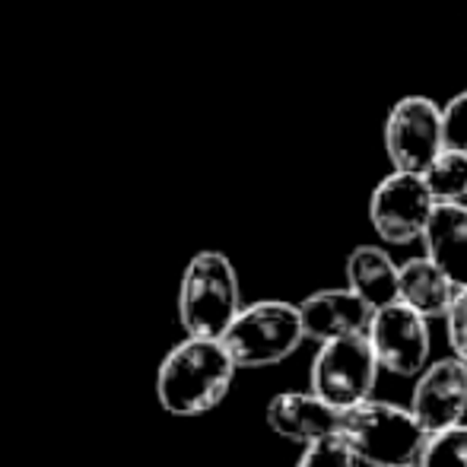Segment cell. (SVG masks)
<instances>
[{"label": "cell", "instance_id": "obj_1", "mask_svg": "<svg viewBox=\"0 0 467 467\" xmlns=\"http://www.w3.org/2000/svg\"><path fill=\"white\" fill-rule=\"evenodd\" d=\"M235 363L220 337H182L156 369V400L172 417H203L226 400Z\"/></svg>", "mask_w": 467, "mask_h": 467}, {"label": "cell", "instance_id": "obj_2", "mask_svg": "<svg viewBox=\"0 0 467 467\" xmlns=\"http://www.w3.org/2000/svg\"><path fill=\"white\" fill-rule=\"evenodd\" d=\"M337 439L357 458V464L410 467L417 464L426 432L407 407L366 398L340 410Z\"/></svg>", "mask_w": 467, "mask_h": 467}, {"label": "cell", "instance_id": "obj_3", "mask_svg": "<svg viewBox=\"0 0 467 467\" xmlns=\"http://www.w3.org/2000/svg\"><path fill=\"white\" fill-rule=\"evenodd\" d=\"M242 308L235 265L223 252H197L179 283V325L188 337H220Z\"/></svg>", "mask_w": 467, "mask_h": 467}, {"label": "cell", "instance_id": "obj_4", "mask_svg": "<svg viewBox=\"0 0 467 467\" xmlns=\"http://www.w3.org/2000/svg\"><path fill=\"white\" fill-rule=\"evenodd\" d=\"M299 308L296 302L261 299L242 306L229 327L220 334V344L233 357L235 369H267L289 359L302 347Z\"/></svg>", "mask_w": 467, "mask_h": 467}, {"label": "cell", "instance_id": "obj_5", "mask_svg": "<svg viewBox=\"0 0 467 467\" xmlns=\"http://www.w3.org/2000/svg\"><path fill=\"white\" fill-rule=\"evenodd\" d=\"M379 372L381 369L375 363V353L366 334L334 337L318 344L312 369H308V391H315L321 400L344 410V407L372 398Z\"/></svg>", "mask_w": 467, "mask_h": 467}, {"label": "cell", "instance_id": "obj_6", "mask_svg": "<svg viewBox=\"0 0 467 467\" xmlns=\"http://www.w3.org/2000/svg\"><path fill=\"white\" fill-rule=\"evenodd\" d=\"M366 337H369L375 363H379L381 372H391L398 379H413L430 363V318L413 312L404 302H388V306L375 308Z\"/></svg>", "mask_w": 467, "mask_h": 467}, {"label": "cell", "instance_id": "obj_7", "mask_svg": "<svg viewBox=\"0 0 467 467\" xmlns=\"http://www.w3.org/2000/svg\"><path fill=\"white\" fill-rule=\"evenodd\" d=\"M445 150L439 102L430 96H404L385 118V153L398 172H423Z\"/></svg>", "mask_w": 467, "mask_h": 467}, {"label": "cell", "instance_id": "obj_8", "mask_svg": "<svg viewBox=\"0 0 467 467\" xmlns=\"http://www.w3.org/2000/svg\"><path fill=\"white\" fill-rule=\"evenodd\" d=\"M432 207L436 201L423 175L391 169V175H385L369 197V223L388 245H410L423 235Z\"/></svg>", "mask_w": 467, "mask_h": 467}, {"label": "cell", "instance_id": "obj_9", "mask_svg": "<svg viewBox=\"0 0 467 467\" xmlns=\"http://www.w3.org/2000/svg\"><path fill=\"white\" fill-rule=\"evenodd\" d=\"M420 430L430 432L449 430L455 423H464L467 417V363L455 353L436 363H426L413 375L410 407Z\"/></svg>", "mask_w": 467, "mask_h": 467}, {"label": "cell", "instance_id": "obj_10", "mask_svg": "<svg viewBox=\"0 0 467 467\" xmlns=\"http://www.w3.org/2000/svg\"><path fill=\"white\" fill-rule=\"evenodd\" d=\"M296 308H299L302 334L315 344L350 337V334H366L372 321V308L350 286L318 289V293L306 296Z\"/></svg>", "mask_w": 467, "mask_h": 467}, {"label": "cell", "instance_id": "obj_11", "mask_svg": "<svg viewBox=\"0 0 467 467\" xmlns=\"http://www.w3.org/2000/svg\"><path fill=\"white\" fill-rule=\"evenodd\" d=\"M267 426L280 439L296 445L318 442V439L337 436L340 410L327 400H321L315 391H280L267 404Z\"/></svg>", "mask_w": 467, "mask_h": 467}, {"label": "cell", "instance_id": "obj_12", "mask_svg": "<svg viewBox=\"0 0 467 467\" xmlns=\"http://www.w3.org/2000/svg\"><path fill=\"white\" fill-rule=\"evenodd\" d=\"M426 258L455 286H467V203H436L423 229Z\"/></svg>", "mask_w": 467, "mask_h": 467}, {"label": "cell", "instance_id": "obj_13", "mask_svg": "<svg viewBox=\"0 0 467 467\" xmlns=\"http://www.w3.org/2000/svg\"><path fill=\"white\" fill-rule=\"evenodd\" d=\"M347 286L372 308L398 302V265L379 245H357L347 254Z\"/></svg>", "mask_w": 467, "mask_h": 467}, {"label": "cell", "instance_id": "obj_14", "mask_svg": "<svg viewBox=\"0 0 467 467\" xmlns=\"http://www.w3.org/2000/svg\"><path fill=\"white\" fill-rule=\"evenodd\" d=\"M455 283L445 277L430 258H410L398 267V302L410 306L423 318H442L455 296Z\"/></svg>", "mask_w": 467, "mask_h": 467}, {"label": "cell", "instance_id": "obj_15", "mask_svg": "<svg viewBox=\"0 0 467 467\" xmlns=\"http://www.w3.org/2000/svg\"><path fill=\"white\" fill-rule=\"evenodd\" d=\"M420 175H423L436 203H451L467 197V153L462 150H442Z\"/></svg>", "mask_w": 467, "mask_h": 467}, {"label": "cell", "instance_id": "obj_16", "mask_svg": "<svg viewBox=\"0 0 467 467\" xmlns=\"http://www.w3.org/2000/svg\"><path fill=\"white\" fill-rule=\"evenodd\" d=\"M417 467H467V423L430 432L420 449Z\"/></svg>", "mask_w": 467, "mask_h": 467}, {"label": "cell", "instance_id": "obj_17", "mask_svg": "<svg viewBox=\"0 0 467 467\" xmlns=\"http://www.w3.org/2000/svg\"><path fill=\"white\" fill-rule=\"evenodd\" d=\"M296 467H357V458L347 451V445L337 436H331L302 445V455Z\"/></svg>", "mask_w": 467, "mask_h": 467}, {"label": "cell", "instance_id": "obj_18", "mask_svg": "<svg viewBox=\"0 0 467 467\" xmlns=\"http://www.w3.org/2000/svg\"><path fill=\"white\" fill-rule=\"evenodd\" d=\"M442 115V143L445 150L467 153V89L449 99V105H439Z\"/></svg>", "mask_w": 467, "mask_h": 467}, {"label": "cell", "instance_id": "obj_19", "mask_svg": "<svg viewBox=\"0 0 467 467\" xmlns=\"http://www.w3.org/2000/svg\"><path fill=\"white\" fill-rule=\"evenodd\" d=\"M445 331H449V347L458 359L467 363V286H458L445 308Z\"/></svg>", "mask_w": 467, "mask_h": 467}, {"label": "cell", "instance_id": "obj_20", "mask_svg": "<svg viewBox=\"0 0 467 467\" xmlns=\"http://www.w3.org/2000/svg\"><path fill=\"white\" fill-rule=\"evenodd\" d=\"M464 203H467V197H464Z\"/></svg>", "mask_w": 467, "mask_h": 467}, {"label": "cell", "instance_id": "obj_21", "mask_svg": "<svg viewBox=\"0 0 467 467\" xmlns=\"http://www.w3.org/2000/svg\"><path fill=\"white\" fill-rule=\"evenodd\" d=\"M410 467H417V464H410Z\"/></svg>", "mask_w": 467, "mask_h": 467}]
</instances>
